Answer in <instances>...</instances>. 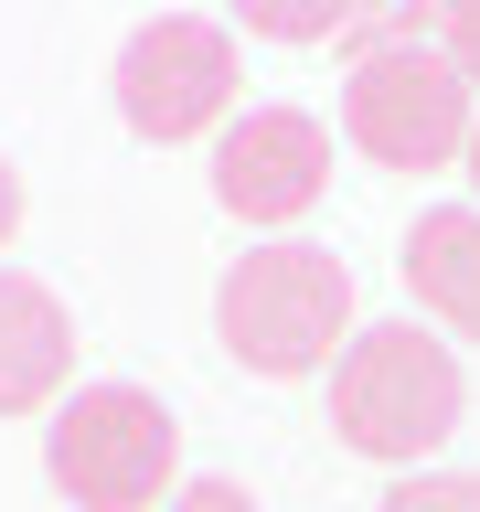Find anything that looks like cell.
Wrapping results in <instances>:
<instances>
[{
	"instance_id": "1",
	"label": "cell",
	"mask_w": 480,
	"mask_h": 512,
	"mask_svg": "<svg viewBox=\"0 0 480 512\" xmlns=\"http://www.w3.org/2000/svg\"><path fill=\"white\" fill-rule=\"evenodd\" d=\"M214 342L235 352L246 374H267V384L342 363V342H352V267L331 246H299V235L246 246L224 267V288H214Z\"/></svg>"
},
{
	"instance_id": "2",
	"label": "cell",
	"mask_w": 480,
	"mask_h": 512,
	"mask_svg": "<svg viewBox=\"0 0 480 512\" xmlns=\"http://www.w3.org/2000/svg\"><path fill=\"white\" fill-rule=\"evenodd\" d=\"M459 406H470V374L427 320H374L331 363V427H342V448H363L384 470H416L459 427Z\"/></svg>"
},
{
	"instance_id": "3",
	"label": "cell",
	"mask_w": 480,
	"mask_h": 512,
	"mask_svg": "<svg viewBox=\"0 0 480 512\" xmlns=\"http://www.w3.org/2000/svg\"><path fill=\"white\" fill-rule=\"evenodd\" d=\"M470 75L448 64V43H416V32H384L363 43L342 75V139L384 171H448V160H470Z\"/></svg>"
},
{
	"instance_id": "4",
	"label": "cell",
	"mask_w": 480,
	"mask_h": 512,
	"mask_svg": "<svg viewBox=\"0 0 480 512\" xmlns=\"http://www.w3.org/2000/svg\"><path fill=\"white\" fill-rule=\"evenodd\" d=\"M43 470L75 512H160L182 491V427L160 395L139 384H75L54 406V438H43Z\"/></svg>"
},
{
	"instance_id": "5",
	"label": "cell",
	"mask_w": 480,
	"mask_h": 512,
	"mask_svg": "<svg viewBox=\"0 0 480 512\" xmlns=\"http://www.w3.org/2000/svg\"><path fill=\"white\" fill-rule=\"evenodd\" d=\"M107 86H118V118L150 139V150H182L203 128H235V96H246V64H235V32L224 22H192V11H160L118 43L107 64Z\"/></svg>"
},
{
	"instance_id": "6",
	"label": "cell",
	"mask_w": 480,
	"mask_h": 512,
	"mask_svg": "<svg viewBox=\"0 0 480 512\" xmlns=\"http://www.w3.org/2000/svg\"><path fill=\"white\" fill-rule=\"evenodd\" d=\"M331 192V128L310 107H246L214 139V203L235 224H299Z\"/></svg>"
},
{
	"instance_id": "7",
	"label": "cell",
	"mask_w": 480,
	"mask_h": 512,
	"mask_svg": "<svg viewBox=\"0 0 480 512\" xmlns=\"http://www.w3.org/2000/svg\"><path fill=\"white\" fill-rule=\"evenodd\" d=\"M75 384V310L43 278L0 267V416H43Z\"/></svg>"
},
{
	"instance_id": "8",
	"label": "cell",
	"mask_w": 480,
	"mask_h": 512,
	"mask_svg": "<svg viewBox=\"0 0 480 512\" xmlns=\"http://www.w3.org/2000/svg\"><path fill=\"white\" fill-rule=\"evenodd\" d=\"M395 267H406L427 320H448L459 342H480V203H427L406 224V256Z\"/></svg>"
},
{
	"instance_id": "9",
	"label": "cell",
	"mask_w": 480,
	"mask_h": 512,
	"mask_svg": "<svg viewBox=\"0 0 480 512\" xmlns=\"http://www.w3.org/2000/svg\"><path fill=\"white\" fill-rule=\"evenodd\" d=\"M363 0H235V22L267 32V43H331Z\"/></svg>"
},
{
	"instance_id": "10",
	"label": "cell",
	"mask_w": 480,
	"mask_h": 512,
	"mask_svg": "<svg viewBox=\"0 0 480 512\" xmlns=\"http://www.w3.org/2000/svg\"><path fill=\"white\" fill-rule=\"evenodd\" d=\"M374 512H480V470H406Z\"/></svg>"
},
{
	"instance_id": "11",
	"label": "cell",
	"mask_w": 480,
	"mask_h": 512,
	"mask_svg": "<svg viewBox=\"0 0 480 512\" xmlns=\"http://www.w3.org/2000/svg\"><path fill=\"white\" fill-rule=\"evenodd\" d=\"M438 43H448V64L480 86V0H448V11H438Z\"/></svg>"
},
{
	"instance_id": "12",
	"label": "cell",
	"mask_w": 480,
	"mask_h": 512,
	"mask_svg": "<svg viewBox=\"0 0 480 512\" xmlns=\"http://www.w3.org/2000/svg\"><path fill=\"white\" fill-rule=\"evenodd\" d=\"M160 512H256V491H246V480H182Z\"/></svg>"
},
{
	"instance_id": "13",
	"label": "cell",
	"mask_w": 480,
	"mask_h": 512,
	"mask_svg": "<svg viewBox=\"0 0 480 512\" xmlns=\"http://www.w3.org/2000/svg\"><path fill=\"white\" fill-rule=\"evenodd\" d=\"M11 235H22V171L0 160V256H11Z\"/></svg>"
},
{
	"instance_id": "14",
	"label": "cell",
	"mask_w": 480,
	"mask_h": 512,
	"mask_svg": "<svg viewBox=\"0 0 480 512\" xmlns=\"http://www.w3.org/2000/svg\"><path fill=\"white\" fill-rule=\"evenodd\" d=\"M384 11H448V0H384Z\"/></svg>"
},
{
	"instance_id": "15",
	"label": "cell",
	"mask_w": 480,
	"mask_h": 512,
	"mask_svg": "<svg viewBox=\"0 0 480 512\" xmlns=\"http://www.w3.org/2000/svg\"><path fill=\"white\" fill-rule=\"evenodd\" d=\"M470 182H480V128H470Z\"/></svg>"
}]
</instances>
